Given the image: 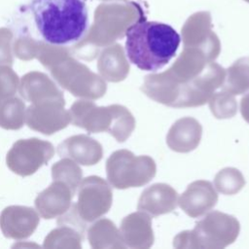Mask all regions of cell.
I'll return each instance as SVG.
<instances>
[{"mask_svg": "<svg viewBox=\"0 0 249 249\" xmlns=\"http://www.w3.org/2000/svg\"><path fill=\"white\" fill-rule=\"evenodd\" d=\"M226 70L204 57L182 53L167 70L147 75L141 90L151 99L174 108L205 104L222 87Z\"/></svg>", "mask_w": 249, "mask_h": 249, "instance_id": "6da1fadb", "label": "cell"}, {"mask_svg": "<svg viewBox=\"0 0 249 249\" xmlns=\"http://www.w3.org/2000/svg\"><path fill=\"white\" fill-rule=\"evenodd\" d=\"M26 8L39 35L51 45L74 44L89 28L84 0H28Z\"/></svg>", "mask_w": 249, "mask_h": 249, "instance_id": "7a4b0ae2", "label": "cell"}, {"mask_svg": "<svg viewBox=\"0 0 249 249\" xmlns=\"http://www.w3.org/2000/svg\"><path fill=\"white\" fill-rule=\"evenodd\" d=\"M125 52L128 59L139 69L157 71L175 55L180 35L170 25L138 20L125 30Z\"/></svg>", "mask_w": 249, "mask_h": 249, "instance_id": "3957f363", "label": "cell"}, {"mask_svg": "<svg viewBox=\"0 0 249 249\" xmlns=\"http://www.w3.org/2000/svg\"><path fill=\"white\" fill-rule=\"evenodd\" d=\"M239 222L220 211L208 213L192 231H184L173 240L175 248L221 249L231 244L239 233Z\"/></svg>", "mask_w": 249, "mask_h": 249, "instance_id": "277c9868", "label": "cell"}, {"mask_svg": "<svg viewBox=\"0 0 249 249\" xmlns=\"http://www.w3.org/2000/svg\"><path fill=\"white\" fill-rule=\"evenodd\" d=\"M108 177L114 187H141L156 175L155 160L149 156H135L128 150L115 152L108 160Z\"/></svg>", "mask_w": 249, "mask_h": 249, "instance_id": "5b68a950", "label": "cell"}, {"mask_svg": "<svg viewBox=\"0 0 249 249\" xmlns=\"http://www.w3.org/2000/svg\"><path fill=\"white\" fill-rule=\"evenodd\" d=\"M218 195L209 181L196 180L191 183L178 197L181 209L190 217H200L209 212L217 203Z\"/></svg>", "mask_w": 249, "mask_h": 249, "instance_id": "8992f818", "label": "cell"}, {"mask_svg": "<svg viewBox=\"0 0 249 249\" xmlns=\"http://www.w3.org/2000/svg\"><path fill=\"white\" fill-rule=\"evenodd\" d=\"M121 235L125 246L133 249H147L154 242L151 217L137 211L124 218L121 225Z\"/></svg>", "mask_w": 249, "mask_h": 249, "instance_id": "52a82bcc", "label": "cell"}, {"mask_svg": "<svg viewBox=\"0 0 249 249\" xmlns=\"http://www.w3.org/2000/svg\"><path fill=\"white\" fill-rule=\"evenodd\" d=\"M177 203V192L167 184L157 183L142 192L137 208L140 211L156 217L173 211Z\"/></svg>", "mask_w": 249, "mask_h": 249, "instance_id": "ba28073f", "label": "cell"}, {"mask_svg": "<svg viewBox=\"0 0 249 249\" xmlns=\"http://www.w3.org/2000/svg\"><path fill=\"white\" fill-rule=\"evenodd\" d=\"M201 134L202 127L198 121L192 117L181 118L169 128L166 144L177 153H189L198 146Z\"/></svg>", "mask_w": 249, "mask_h": 249, "instance_id": "9c48e42d", "label": "cell"}, {"mask_svg": "<svg viewBox=\"0 0 249 249\" xmlns=\"http://www.w3.org/2000/svg\"><path fill=\"white\" fill-rule=\"evenodd\" d=\"M223 90L233 95L244 93L249 89V57L235 61L227 69Z\"/></svg>", "mask_w": 249, "mask_h": 249, "instance_id": "30bf717a", "label": "cell"}, {"mask_svg": "<svg viewBox=\"0 0 249 249\" xmlns=\"http://www.w3.org/2000/svg\"><path fill=\"white\" fill-rule=\"evenodd\" d=\"M214 185L217 191L224 195H234L244 187L245 179L238 169L226 167L216 174Z\"/></svg>", "mask_w": 249, "mask_h": 249, "instance_id": "8fae6325", "label": "cell"}, {"mask_svg": "<svg viewBox=\"0 0 249 249\" xmlns=\"http://www.w3.org/2000/svg\"><path fill=\"white\" fill-rule=\"evenodd\" d=\"M209 107L217 119H229L232 118L237 111V103L233 94L222 90L220 92L213 93L210 97Z\"/></svg>", "mask_w": 249, "mask_h": 249, "instance_id": "7c38bea8", "label": "cell"}, {"mask_svg": "<svg viewBox=\"0 0 249 249\" xmlns=\"http://www.w3.org/2000/svg\"><path fill=\"white\" fill-rule=\"evenodd\" d=\"M240 112L242 118L249 124V93L245 94L240 101Z\"/></svg>", "mask_w": 249, "mask_h": 249, "instance_id": "4fadbf2b", "label": "cell"}]
</instances>
